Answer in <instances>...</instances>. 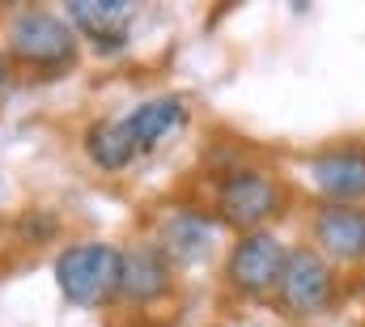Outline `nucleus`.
<instances>
[{
    "label": "nucleus",
    "mask_w": 365,
    "mask_h": 327,
    "mask_svg": "<svg viewBox=\"0 0 365 327\" xmlns=\"http://www.w3.org/2000/svg\"><path fill=\"white\" fill-rule=\"evenodd\" d=\"M119 276H123V255L106 243L68 246L56 259V281L64 298L77 306H102L110 293H119Z\"/></svg>",
    "instance_id": "f257e3e1"
},
{
    "label": "nucleus",
    "mask_w": 365,
    "mask_h": 327,
    "mask_svg": "<svg viewBox=\"0 0 365 327\" xmlns=\"http://www.w3.org/2000/svg\"><path fill=\"white\" fill-rule=\"evenodd\" d=\"M13 51L30 64H68L77 56V39L64 21H56L51 13H21L13 21L9 34Z\"/></svg>",
    "instance_id": "f03ea898"
},
{
    "label": "nucleus",
    "mask_w": 365,
    "mask_h": 327,
    "mask_svg": "<svg viewBox=\"0 0 365 327\" xmlns=\"http://www.w3.org/2000/svg\"><path fill=\"white\" fill-rule=\"evenodd\" d=\"M280 293H284L289 311L319 315L331 302V268L323 263V255L310 251V246L289 251V263H284V276H280Z\"/></svg>",
    "instance_id": "7ed1b4c3"
},
{
    "label": "nucleus",
    "mask_w": 365,
    "mask_h": 327,
    "mask_svg": "<svg viewBox=\"0 0 365 327\" xmlns=\"http://www.w3.org/2000/svg\"><path fill=\"white\" fill-rule=\"evenodd\" d=\"M284 263H289V251L272 234H247L230 251V281L247 293H264L284 276Z\"/></svg>",
    "instance_id": "20e7f679"
},
{
    "label": "nucleus",
    "mask_w": 365,
    "mask_h": 327,
    "mask_svg": "<svg viewBox=\"0 0 365 327\" xmlns=\"http://www.w3.org/2000/svg\"><path fill=\"white\" fill-rule=\"evenodd\" d=\"M276 208H280V191L264 174H234L221 187V217L238 230H251V226L268 221Z\"/></svg>",
    "instance_id": "39448f33"
},
{
    "label": "nucleus",
    "mask_w": 365,
    "mask_h": 327,
    "mask_svg": "<svg viewBox=\"0 0 365 327\" xmlns=\"http://www.w3.org/2000/svg\"><path fill=\"white\" fill-rule=\"evenodd\" d=\"M314 238L336 259L365 255V213L353 204H323L314 213Z\"/></svg>",
    "instance_id": "423d86ee"
},
{
    "label": "nucleus",
    "mask_w": 365,
    "mask_h": 327,
    "mask_svg": "<svg viewBox=\"0 0 365 327\" xmlns=\"http://www.w3.org/2000/svg\"><path fill=\"white\" fill-rule=\"evenodd\" d=\"M314 183L323 196H331L336 204L365 196V149H336V154H319L314 162Z\"/></svg>",
    "instance_id": "0eeeda50"
},
{
    "label": "nucleus",
    "mask_w": 365,
    "mask_h": 327,
    "mask_svg": "<svg viewBox=\"0 0 365 327\" xmlns=\"http://www.w3.org/2000/svg\"><path fill=\"white\" fill-rule=\"evenodd\" d=\"M136 9L132 4H119V0H77V4H68V17L86 30L93 39V47L98 51H119L123 47V21L132 17Z\"/></svg>",
    "instance_id": "6e6552de"
},
{
    "label": "nucleus",
    "mask_w": 365,
    "mask_h": 327,
    "mask_svg": "<svg viewBox=\"0 0 365 327\" xmlns=\"http://www.w3.org/2000/svg\"><path fill=\"white\" fill-rule=\"evenodd\" d=\"M170 285V268H166V255L153 251V246H132L123 255V276H119V293L132 298V302H149L158 298L162 289Z\"/></svg>",
    "instance_id": "1a4fd4ad"
},
{
    "label": "nucleus",
    "mask_w": 365,
    "mask_h": 327,
    "mask_svg": "<svg viewBox=\"0 0 365 327\" xmlns=\"http://www.w3.org/2000/svg\"><path fill=\"white\" fill-rule=\"evenodd\" d=\"M182 124H187V106H182L179 98H153L140 111H132V119H128V128H132V136H136L140 149L158 145L170 132H179Z\"/></svg>",
    "instance_id": "9d476101"
},
{
    "label": "nucleus",
    "mask_w": 365,
    "mask_h": 327,
    "mask_svg": "<svg viewBox=\"0 0 365 327\" xmlns=\"http://www.w3.org/2000/svg\"><path fill=\"white\" fill-rule=\"evenodd\" d=\"M86 149H90L93 166L119 170V166L132 162V154H136L140 145H136V136H132L128 124H93L90 136H86Z\"/></svg>",
    "instance_id": "9b49d317"
},
{
    "label": "nucleus",
    "mask_w": 365,
    "mask_h": 327,
    "mask_svg": "<svg viewBox=\"0 0 365 327\" xmlns=\"http://www.w3.org/2000/svg\"><path fill=\"white\" fill-rule=\"evenodd\" d=\"M166 246H170L175 259H204L208 246H212V226H208L204 217L182 213V217H175V221L166 226Z\"/></svg>",
    "instance_id": "f8f14e48"
},
{
    "label": "nucleus",
    "mask_w": 365,
    "mask_h": 327,
    "mask_svg": "<svg viewBox=\"0 0 365 327\" xmlns=\"http://www.w3.org/2000/svg\"><path fill=\"white\" fill-rule=\"evenodd\" d=\"M0 81H4V56H0Z\"/></svg>",
    "instance_id": "ddd939ff"
}]
</instances>
